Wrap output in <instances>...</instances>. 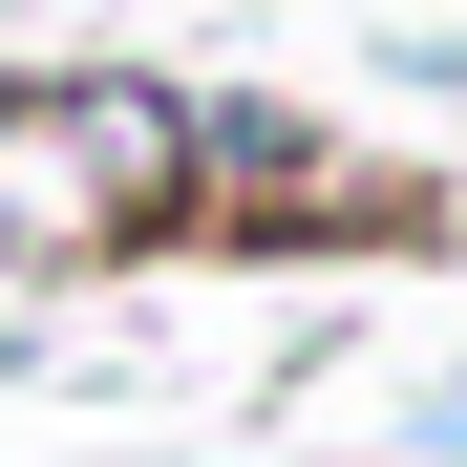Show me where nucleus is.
Masks as SVG:
<instances>
[{
  "instance_id": "obj_2",
  "label": "nucleus",
  "mask_w": 467,
  "mask_h": 467,
  "mask_svg": "<svg viewBox=\"0 0 467 467\" xmlns=\"http://www.w3.org/2000/svg\"><path fill=\"white\" fill-rule=\"evenodd\" d=\"M43 149L107 213V255H192V86L171 64H43Z\"/></svg>"
},
{
  "instance_id": "obj_3",
  "label": "nucleus",
  "mask_w": 467,
  "mask_h": 467,
  "mask_svg": "<svg viewBox=\"0 0 467 467\" xmlns=\"http://www.w3.org/2000/svg\"><path fill=\"white\" fill-rule=\"evenodd\" d=\"M404 467H467V361H446L425 404H404Z\"/></svg>"
},
{
  "instance_id": "obj_4",
  "label": "nucleus",
  "mask_w": 467,
  "mask_h": 467,
  "mask_svg": "<svg viewBox=\"0 0 467 467\" xmlns=\"http://www.w3.org/2000/svg\"><path fill=\"white\" fill-rule=\"evenodd\" d=\"M404 86H425V107H467V43H404Z\"/></svg>"
},
{
  "instance_id": "obj_1",
  "label": "nucleus",
  "mask_w": 467,
  "mask_h": 467,
  "mask_svg": "<svg viewBox=\"0 0 467 467\" xmlns=\"http://www.w3.org/2000/svg\"><path fill=\"white\" fill-rule=\"evenodd\" d=\"M404 234H446V192L361 171L340 128H297L255 86H192V255H404Z\"/></svg>"
},
{
  "instance_id": "obj_5",
  "label": "nucleus",
  "mask_w": 467,
  "mask_h": 467,
  "mask_svg": "<svg viewBox=\"0 0 467 467\" xmlns=\"http://www.w3.org/2000/svg\"><path fill=\"white\" fill-rule=\"evenodd\" d=\"M22 86H43V64H0V128H22Z\"/></svg>"
}]
</instances>
